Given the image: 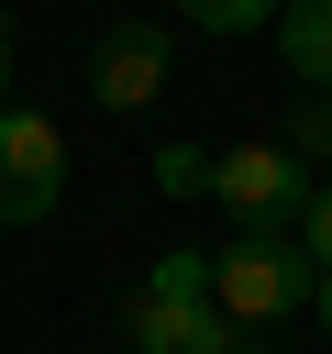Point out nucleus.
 Listing matches in <instances>:
<instances>
[{"label": "nucleus", "instance_id": "2eb2a0df", "mask_svg": "<svg viewBox=\"0 0 332 354\" xmlns=\"http://www.w3.org/2000/svg\"><path fill=\"white\" fill-rule=\"evenodd\" d=\"M133 11H144V0H122V22H133Z\"/></svg>", "mask_w": 332, "mask_h": 354}, {"label": "nucleus", "instance_id": "9d476101", "mask_svg": "<svg viewBox=\"0 0 332 354\" xmlns=\"http://www.w3.org/2000/svg\"><path fill=\"white\" fill-rule=\"evenodd\" d=\"M155 299H210V254H199V243L155 254Z\"/></svg>", "mask_w": 332, "mask_h": 354}, {"label": "nucleus", "instance_id": "423d86ee", "mask_svg": "<svg viewBox=\"0 0 332 354\" xmlns=\"http://www.w3.org/2000/svg\"><path fill=\"white\" fill-rule=\"evenodd\" d=\"M277 55L299 88H332V0H288L277 11Z\"/></svg>", "mask_w": 332, "mask_h": 354}, {"label": "nucleus", "instance_id": "1a4fd4ad", "mask_svg": "<svg viewBox=\"0 0 332 354\" xmlns=\"http://www.w3.org/2000/svg\"><path fill=\"white\" fill-rule=\"evenodd\" d=\"M155 188H166V199H199V188H210V155H199V144H155Z\"/></svg>", "mask_w": 332, "mask_h": 354}, {"label": "nucleus", "instance_id": "f8f14e48", "mask_svg": "<svg viewBox=\"0 0 332 354\" xmlns=\"http://www.w3.org/2000/svg\"><path fill=\"white\" fill-rule=\"evenodd\" d=\"M0 111H11V33H0Z\"/></svg>", "mask_w": 332, "mask_h": 354}, {"label": "nucleus", "instance_id": "0eeeda50", "mask_svg": "<svg viewBox=\"0 0 332 354\" xmlns=\"http://www.w3.org/2000/svg\"><path fill=\"white\" fill-rule=\"evenodd\" d=\"M277 11H288V0H177V22H188V33H221V44H232V33H266Z\"/></svg>", "mask_w": 332, "mask_h": 354}, {"label": "nucleus", "instance_id": "f257e3e1", "mask_svg": "<svg viewBox=\"0 0 332 354\" xmlns=\"http://www.w3.org/2000/svg\"><path fill=\"white\" fill-rule=\"evenodd\" d=\"M310 288H321V266L299 254V232H232V243L210 254V310H221L232 332H266V321L310 310Z\"/></svg>", "mask_w": 332, "mask_h": 354}, {"label": "nucleus", "instance_id": "ddd939ff", "mask_svg": "<svg viewBox=\"0 0 332 354\" xmlns=\"http://www.w3.org/2000/svg\"><path fill=\"white\" fill-rule=\"evenodd\" d=\"M310 310H321V321H332V277H321V288H310Z\"/></svg>", "mask_w": 332, "mask_h": 354}, {"label": "nucleus", "instance_id": "f03ea898", "mask_svg": "<svg viewBox=\"0 0 332 354\" xmlns=\"http://www.w3.org/2000/svg\"><path fill=\"white\" fill-rule=\"evenodd\" d=\"M310 188H321V177H310L288 144H232V155H210V199L232 210V232H299Z\"/></svg>", "mask_w": 332, "mask_h": 354}, {"label": "nucleus", "instance_id": "6e6552de", "mask_svg": "<svg viewBox=\"0 0 332 354\" xmlns=\"http://www.w3.org/2000/svg\"><path fill=\"white\" fill-rule=\"evenodd\" d=\"M277 144H288L299 166H321V155H332V88H299V111H288V133H277Z\"/></svg>", "mask_w": 332, "mask_h": 354}, {"label": "nucleus", "instance_id": "7ed1b4c3", "mask_svg": "<svg viewBox=\"0 0 332 354\" xmlns=\"http://www.w3.org/2000/svg\"><path fill=\"white\" fill-rule=\"evenodd\" d=\"M166 77H177V33H166L155 11H133V22H111V33L89 44V100H100V111H155Z\"/></svg>", "mask_w": 332, "mask_h": 354}, {"label": "nucleus", "instance_id": "4468645a", "mask_svg": "<svg viewBox=\"0 0 332 354\" xmlns=\"http://www.w3.org/2000/svg\"><path fill=\"white\" fill-rule=\"evenodd\" d=\"M0 33H11V0H0Z\"/></svg>", "mask_w": 332, "mask_h": 354}, {"label": "nucleus", "instance_id": "9b49d317", "mask_svg": "<svg viewBox=\"0 0 332 354\" xmlns=\"http://www.w3.org/2000/svg\"><path fill=\"white\" fill-rule=\"evenodd\" d=\"M299 254L332 277V177H321V188H310V210H299Z\"/></svg>", "mask_w": 332, "mask_h": 354}, {"label": "nucleus", "instance_id": "39448f33", "mask_svg": "<svg viewBox=\"0 0 332 354\" xmlns=\"http://www.w3.org/2000/svg\"><path fill=\"white\" fill-rule=\"evenodd\" d=\"M133 354H243V332L210 310V299H133Z\"/></svg>", "mask_w": 332, "mask_h": 354}, {"label": "nucleus", "instance_id": "20e7f679", "mask_svg": "<svg viewBox=\"0 0 332 354\" xmlns=\"http://www.w3.org/2000/svg\"><path fill=\"white\" fill-rule=\"evenodd\" d=\"M66 199V133L33 111V100H11L0 111V221L22 232V221H44Z\"/></svg>", "mask_w": 332, "mask_h": 354}]
</instances>
